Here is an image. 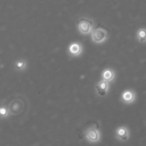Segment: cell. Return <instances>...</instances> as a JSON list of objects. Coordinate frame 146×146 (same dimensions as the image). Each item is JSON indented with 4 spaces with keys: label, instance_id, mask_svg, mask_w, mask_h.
Instances as JSON below:
<instances>
[{
    "label": "cell",
    "instance_id": "obj_4",
    "mask_svg": "<svg viewBox=\"0 0 146 146\" xmlns=\"http://www.w3.org/2000/svg\"><path fill=\"white\" fill-rule=\"evenodd\" d=\"M108 89V81H104V80H101V81L97 84L96 86V90L98 94H99L101 96H104L106 94L107 91Z\"/></svg>",
    "mask_w": 146,
    "mask_h": 146
},
{
    "label": "cell",
    "instance_id": "obj_3",
    "mask_svg": "<svg viewBox=\"0 0 146 146\" xmlns=\"http://www.w3.org/2000/svg\"><path fill=\"white\" fill-rule=\"evenodd\" d=\"M86 138L91 143L98 142L100 140L99 131L95 127H91L86 132Z\"/></svg>",
    "mask_w": 146,
    "mask_h": 146
},
{
    "label": "cell",
    "instance_id": "obj_2",
    "mask_svg": "<svg viewBox=\"0 0 146 146\" xmlns=\"http://www.w3.org/2000/svg\"><path fill=\"white\" fill-rule=\"evenodd\" d=\"M77 25L82 34H88L93 28V21L87 18H81L77 21Z\"/></svg>",
    "mask_w": 146,
    "mask_h": 146
},
{
    "label": "cell",
    "instance_id": "obj_8",
    "mask_svg": "<svg viewBox=\"0 0 146 146\" xmlns=\"http://www.w3.org/2000/svg\"><path fill=\"white\" fill-rule=\"evenodd\" d=\"M103 80L106 81H111L114 78V73L111 68H106L102 73Z\"/></svg>",
    "mask_w": 146,
    "mask_h": 146
},
{
    "label": "cell",
    "instance_id": "obj_11",
    "mask_svg": "<svg viewBox=\"0 0 146 146\" xmlns=\"http://www.w3.org/2000/svg\"><path fill=\"white\" fill-rule=\"evenodd\" d=\"M0 113H1V116L5 117L8 115V111H7V110L4 107H1V108H0Z\"/></svg>",
    "mask_w": 146,
    "mask_h": 146
},
{
    "label": "cell",
    "instance_id": "obj_9",
    "mask_svg": "<svg viewBox=\"0 0 146 146\" xmlns=\"http://www.w3.org/2000/svg\"><path fill=\"white\" fill-rule=\"evenodd\" d=\"M138 38L141 42H145L146 41V29H140L138 31Z\"/></svg>",
    "mask_w": 146,
    "mask_h": 146
},
{
    "label": "cell",
    "instance_id": "obj_7",
    "mask_svg": "<svg viewBox=\"0 0 146 146\" xmlns=\"http://www.w3.org/2000/svg\"><path fill=\"white\" fill-rule=\"evenodd\" d=\"M69 52L71 53L72 55L76 56L81 54V46L78 43H72L71 45L69 46Z\"/></svg>",
    "mask_w": 146,
    "mask_h": 146
},
{
    "label": "cell",
    "instance_id": "obj_6",
    "mask_svg": "<svg viewBox=\"0 0 146 146\" xmlns=\"http://www.w3.org/2000/svg\"><path fill=\"white\" fill-rule=\"evenodd\" d=\"M121 98L123 101V102L126 104H130L132 103L135 99V94L131 90H125L123 92L121 95Z\"/></svg>",
    "mask_w": 146,
    "mask_h": 146
},
{
    "label": "cell",
    "instance_id": "obj_1",
    "mask_svg": "<svg viewBox=\"0 0 146 146\" xmlns=\"http://www.w3.org/2000/svg\"><path fill=\"white\" fill-rule=\"evenodd\" d=\"M108 36V31L102 27H98L94 29L91 33L92 40L95 43H101Z\"/></svg>",
    "mask_w": 146,
    "mask_h": 146
},
{
    "label": "cell",
    "instance_id": "obj_5",
    "mask_svg": "<svg viewBox=\"0 0 146 146\" xmlns=\"http://www.w3.org/2000/svg\"><path fill=\"white\" fill-rule=\"evenodd\" d=\"M128 131L126 127L120 126L115 131V136L121 141H126L128 138Z\"/></svg>",
    "mask_w": 146,
    "mask_h": 146
},
{
    "label": "cell",
    "instance_id": "obj_10",
    "mask_svg": "<svg viewBox=\"0 0 146 146\" xmlns=\"http://www.w3.org/2000/svg\"><path fill=\"white\" fill-rule=\"evenodd\" d=\"M16 66H17V68H18L19 69H22V68H24V66H25V61H22V60L17 61V63H16Z\"/></svg>",
    "mask_w": 146,
    "mask_h": 146
}]
</instances>
